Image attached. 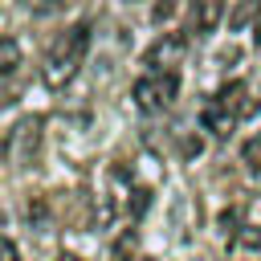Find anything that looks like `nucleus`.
<instances>
[{
  "label": "nucleus",
  "instance_id": "obj_1",
  "mask_svg": "<svg viewBox=\"0 0 261 261\" xmlns=\"http://www.w3.org/2000/svg\"><path fill=\"white\" fill-rule=\"evenodd\" d=\"M86 53H90V20H77V24H69V29L53 41V49L45 53V65H41L45 86H49V90L69 86L73 73L82 69V61H86Z\"/></svg>",
  "mask_w": 261,
  "mask_h": 261
},
{
  "label": "nucleus",
  "instance_id": "obj_2",
  "mask_svg": "<svg viewBox=\"0 0 261 261\" xmlns=\"http://www.w3.org/2000/svg\"><path fill=\"white\" fill-rule=\"evenodd\" d=\"M175 94H179V73H175V69H147V73L130 86V98H135V106H139L143 114L167 110V106L175 102Z\"/></svg>",
  "mask_w": 261,
  "mask_h": 261
},
{
  "label": "nucleus",
  "instance_id": "obj_3",
  "mask_svg": "<svg viewBox=\"0 0 261 261\" xmlns=\"http://www.w3.org/2000/svg\"><path fill=\"white\" fill-rule=\"evenodd\" d=\"M37 147H41V118H20L4 139V155L16 167H29L37 159Z\"/></svg>",
  "mask_w": 261,
  "mask_h": 261
},
{
  "label": "nucleus",
  "instance_id": "obj_4",
  "mask_svg": "<svg viewBox=\"0 0 261 261\" xmlns=\"http://www.w3.org/2000/svg\"><path fill=\"white\" fill-rule=\"evenodd\" d=\"M212 98H216V102H220V106H224V110H228L237 122H241V118H253V114H257V106H261V102L253 98L249 82H224V86H220Z\"/></svg>",
  "mask_w": 261,
  "mask_h": 261
},
{
  "label": "nucleus",
  "instance_id": "obj_5",
  "mask_svg": "<svg viewBox=\"0 0 261 261\" xmlns=\"http://www.w3.org/2000/svg\"><path fill=\"white\" fill-rule=\"evenodd\" d=\"M220 16H224V0H192V8H188V24L196 37H208L220 24Z\"/></svg>",
  "mask_w": 261,
  "mask_h": 261
},
{
  "label": "nucleus",
  "instance_id": "obj_6",
  "mask_svg": "<svg viewBox=\"0 0 261 261\" xmlns=\"http://www.w3.org/2000/svg\"><path fill=\"white\" fill-rule=\"evenodd\" d=\"M184 53V37H163V41H155L147 53H143V65H151V69H171V61Z\"/></svg>",
  "mask_w": 261,
  "mask_h": 261
},
{
  "label": "nucleus",
  "instance_id": "obj_7",
  "mask_svg": "<svg viewBox=\"0 0 261 261\" xmlns=\"http://www.w3.org/2000/svg\"><path fill=\"white\" fill-rule=\"evenodd\" d=\"M200 126H204V130H212L216 139H228V135H232V126H237V118H232L216 98H208V102H204V110H200Z\"/></svg>",
  "mask_w": 261,
  "mask_h": 261
},
{
  "label": "nucleus",
  "instance_id": "obj_8",
  "mask_svg": "<svg viewBox=\"0 0 261 261\" xmlns=\"http://www.w3.org/2000/svg\"><path fill=\"white\" fill-rule=\"evenodd\" d=\"M20 65V45L16 37H0V73H12Z\"/></svg>",
  "mask_w": 261,
  "mask_h": 261
},
{
  "label": "nucleus",
  "instance_id": "obj_9",
  "mask_svg": "<svg viewBox=\"0 0 261 261\" xmlns=\"http://www.w3.org/2000/svg\"><path fill=\"white\" fill-rule=\"evenodd\" d=\"M228 245H232V249H261V228H253V224H241V228L228 237Z\"/></svg>",
  "mask_w": 261,
  "mask_h": 261
},
{
  "label": "nucleus",
  "instance_id": "obj_10",
  "mask_svg": "<svg viewBox=\"0 0 261 261\" xmlns=\"http://www.w3.org/2000/svg\"><path fill=\"white\" fill-rule=\"evenodd\" d=\"M110 261H151V257H143V253L135 249V237L126 232V237L114 245V257H110Z\"/></svg>",
  "mask_w": 261,
  "mask_h": 261
},
{
  "label": "nucleus",
  "instance_id": "obj_11",
  "mask_svg": "<svg viewBox=\"0 0 261 261\" xmlns=\"http://www.w3.org/2000/svg\"><path fill=\"white\" fill-rule=\"evenodd\" d=\"M257 4H261V0H241V4H237V12L228 16V29H245V24H249V16L257 12Z\"/></svg>",
  "mask_w": 261,
  "mask_h": 261
},
{
  "label": "nucleus",
  "instance_id": "obj_12",
  "mask_svg": "<svg viewBox=\"0 0 261 261\" xmlns=\"http://www.w3.org/2000/svg\"><path fill=\"white\" fill-rule=\"evenodd\" d=\"M241 216H245L241 208H224V212L216 216V224H220V232H224V237H232V232L241 228Z\"/></svg>",
  "mask_w": 261,
  "mask_h": 261
},
{
  "label": "nucleus",
  "instance_id": "obj_13",
  "mask_svg": "<svg viewBox=\"0 0 261 261\" xmlns=\"http://www.w3.org/2000/svg\"><path fill=\"white\" fill-rule=\"evenodd\" d=\"M245 163H249L253 171L261 167V139H249V143H245Z\"/></svg>",
  "mask_w": 261,
  "mask_h": 261
},
{
  "label": "nucleus",
  "instance_id": "obj_14",
  "mask_svg": "<svg viewBox=\"0 0 261 261\" xmlns=\"http://www.w3.org/2000/svg\"><path fill=\"white\" fill-rule=\"evenodd\" d=\"M151 16H155V24H163V20H171V16H175V4H171V0H159V4L151 8Z\"/></svg>",
  "mask_w": 261,
  "mask_h": 261
},
{
  "label": "nucleus",
  "instance_id": "obj_15",
  "mask_svg": "<svg viewBox=\"0 0 261 261\" xmlns=\"http://www.w3.org/2000/svg\"><path fill=\"white\" fill-rule=\"evenodd\" d=\"M0 261H20V249L12 237H0Z\"/></svg>",
  "mask_w": 261,
  "mask_h": 261
},
{
  "label": "nucleus",
  "instance_id": "obj_16",
  "mask_svg": "<svg viewBox=\"0 0 261 261\" xmlns=\"http://www.w3.org/2000/svg\"><path fill=\"white\" fill-rule=\"evenodd\" d=\"M57 261H82V257H77V253H61Z\"/></svg>",
  "mask_w": 261,
  "mask_h": 261
},
{
  "label": "nucleus",
  "instance_id": "obj_17",
  "mask_svg": "<svg viewBox=\"0 0 261 261\" xmlns=\"http://www.w3.org/2000/svg\"><path fill=\"white\" fill-rule=\"evenodd\" d=\"M253 33H257V41H261V12H257V24H253Z\"/></svg>",
  "mask_w": 261,
  "mask_h": 261
}]
</instances>
